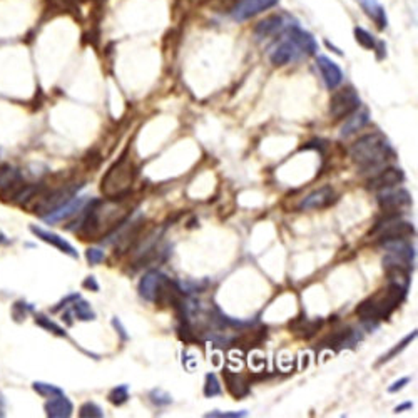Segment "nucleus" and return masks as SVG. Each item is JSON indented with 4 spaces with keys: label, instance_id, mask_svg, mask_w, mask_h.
I'll return each mask as SVG.
<instances>
[{
    "label": "nucleus",
    "instance_id": "obj_42",
    "mask_svg": "<svg viewBox=\"0 0 418 418\" xmlns=\"http://www.w3.org/2000/svg\"><path fill=\"white\" fill-rule=\"evenodd\" d=\"M0 417H2V403H0Z\"/></svg>",
    "mask_w": 418,
    "mask_h": 418
},
{
    "label": "nucleus",
    "instance_id": "obj_7",
    "mask_svg": "<svg viewBox=\"0 0 418 418\" xmlns=\"http://www.w3.org/2000/svg\"><path fill=\"white\" fill-rule=\"evenodd\" d=\"M382 192H378L376 196V201H378L380 208L383 209L385 212H399L400 209L407 208L412 204V196L407 190L403 187H387V190H380Z\"/></svg>",
    "mask_w": 418,
    "mask_h": 418
},
{
    "label": "nucleus",
    "instance_id": "obj_23",
    "mask_svg": "<svg viewBox=\"0 0 418 418\" xmlns=\"http://www.w3.org/2000/svg\"><path fill=\"white\" fill-rule=\"evenodd\" d=\"M224 378H226L228 390L235 399H243L249 393V382L244 375L241 373L224 371Z\"/></svg>",
    "mask_w": 418,
    "mask_h": 418
},
{
    "label": "nucleus",
    "instance_id": "obj_35",
    "mask_svg": "<svg viewBox=\"0 0 418 418\" xmlns=\"http://www.w3.org/2000/svg\"><path fill=\"white\" fill-rule=\"evenodd\" d=\"M208 418H243L248 417V412L246 410H241V412H209L206 413Z\"/></svg>",
    "mask_w": 418,
    "mask_h": 418
},
{
    "label": "nucleus",
    "instance_id": "obj_40",
    "mask_svg": "<svg viewBox=\"0 0 418 418\" xmlns=\"http://www.w3.org/2000/svg\"><path fill=\"white\" fill-rule=\"evenodd\" d=\"M413 407V403L412 401H407V403H401V405H399V407L395 408V413H401V412H405V410H410Z\"/></svg>",
    "mask_w": 418,
    "mask_h": 418
},
{
    "label": "nucleus",
    "instance_id": "obj_17",
    "mask_svg": "<svg viewBox=\"0 0 418 418\" xmlns=\"http://www.w3.org/2000/svg\"><path fill=\"white\" fill-rule=\"evenodd\" d=\"M84 204H85V198H76V196H74V198L69 199L67 203L60 204L59 208L52 209L49 215L44 216V221H46V223H59V221L71 218L72 215H76V212H79L81 209L84 208Z\"/></svg>",
    "mask_w": 418,
    "mask_h": 418
},
{
    "label": "nucleus",
    "instance_id": "obj_32",
    "mask_svg": "<svg viewBox=\"0 0 418 418\" xmlns=\"http://www.w3.org/2000/svg\"><path fill=\"white\" fill-rule=\"evenodd\" d=\"M79 417L81 418H102L104 417V412L97 403L94 401H87L79 408Z\"/></svg>",
    "mask_w": 418,
    "mask_h": 418
},
{
    "label": "nucleus",
    "instance_id": "obj_22",
    "mask_svg": "<svg viewBox=\"0 0 418 418\" xmlns=\"http://www.w3.org/2000/svg\"><path fill=\"white\" fill-rule=\"evenodd\" d=\"M356 2L362 6V9L365 10V14L370 17L373 22L376 24V27L380 31H383L387 27L388 20H387V12H385L383 6L378 2V0H356Z\"/></svg>",
    "mask_w": 418,
    "mask_h": 418
},
{
    "label": "nucleus",
    "instance_id": "obj_13",
    "mask_svg": "<svg viewBox=\"0 0 418 418\" xmlns=\"http://www.w3.org/2000/svg\"><path fill=\"white\" fill-rule=\"evenodd\" d=\"M317 65L321 72L323 81H325L328 89H337L343 81V72L342 69L338 67L337 62L330 59L326 56H318L317 57Z\"/></svg>",
    "mask_w": 418,
    "mask_h": 418
},
{
    "label": "nucleus",
    "instance_id": "obj_31",
    "mask_svg": "<svg viewBox=\"0 0 418 418\" xmlns=\"http://www.w3.org/2000/svg\"><path fill=\"white\" fill-rule=\"evenodd\" d=\"M35 323L39 326H42L44 330L52 331V333L57 335V337H67V333H65V330H62L59 325H56L54 321H51V319L44 317V315H37L35 317Z\"/></svg>",
    "mask_w": 418,
    "mask_h": 418
},
{
    "label": "nucleus",
    "instance_id": "obj_8",
    "mask_svg": "<svg viewBox=\"0 0 418 418\" xmlns=\"http://www.w3.org/2000/svg\"><path fill=\"white\" fill-rule=\"evenodd\" d=\"M82 187H84V184H64L60 190L52 191L49 196L40 198V203L35 206V212H40V215H42V212H51L52 209L59 208L60 204L72 199Z\"/></svg>",
    "mask_w": 418,
    "mask_h": 418
},
{
    "label": "nucleus",
    "instance_id": "obj_6",
    "mask_svg": "<svg viewBox=\"0 0 418 418\" xmlns=\"http://www.w3.org/2000/svg\"><path fill=\"white\" fill-rule=\"evenodd\" d=\"M362 101H360L358 92L353 87H343L331 96L330 101V114L333 119H345L360 109Z\"/></svg>",
    "mask_w": 418,
    "mask_h": 418
},
{
    "label": "nucleus",
    "instance_id": "obj_18",
    "mask_svg": "<svg viewBox=\"0 0 418 418\" xmlns=\"http://www.w3.org/2000/svg\"><path fill=\"white\" fill-rule=\"evenodd\" d=\"M286 35H288L290 39L293 40V42L296 44L298 47H300L303 56L317 54L318 44H317V40H315V37L310 34V32H306L300 27L293 26V27H288V31H286Z\"/></svg>",
    "mask_w": 418,
    "mask_h": 418
},
{
    "label": "nucleus",
    "instance_id": "obj_12",
    "mask_svg": "<svg viewBox=\"0 0 418 418\" xmlns=\"http://www.w3.org/2000/svg\"><path fill=\"white\" fill-rule=\"evenodd\" d=\"M337 201V194L331 186H323L319 190L310 192L305 199L301 201L298 209L300 211H311V209H323L328 208Z\"/></svg>",
    "mask_w": 418,
    "mask_h": 418
},
{
    "label": "nucleus",
    "instance_id": "obj_3",
    "mask_svg": "<svg viewBox=\"0 0 418 418\" xmlns=\"http://www.w3.org/2000/svg\"><path fill=\"white\" fill-rule=\"evenodd\" d=\"M351 159L363 171H382L390 159L395 158L388 139L380 133L360 137L350 149Z\"/></svg>",
    "mask_w": 418,
    "mask_h": 418
},
{
    "label": "nucleus",
    "instance_id": "obj_16",
    "mask_svg": "<svg viewBox=\"0 0 418 418\" xmlns=\"http://www.w3.org/2000/svg\"><path fill=\"white\" fill-rule=\"evenodd\" d=\"M358 342H362V335L356 330H351V328H345V330H340L337 333L331 335V337L323 343V346L340 351L343 350V348H353Z\"/></svg>",
    "mask_w": 418,
    "mask_h": 418
},
{
    "label": "nucleus",
    "instance_id": "obj_29",
    "mask_svg": "<svg viewBox=\"0 0 418 418\" xmlns=\"http://www.w3.org/2000/svg\"><path fill=\"white\" fill-rule=\"evenodd\" d=\"M108 399L112 405H116V407H121V405H124L126 401L129 400V387H128V385H119V387L112 388V390L109 392Z\"/></svg>",
    "mask_w": 418,
    "mask_h": 418
},
{
    "label": "nucleus",
    "instance_id": "obj_27",
    "mask_svg": "<svg viewBox=\"0 0 418 418\" xmlns=\"http://www.w3.org/2000/svg\"><path fill=\"white\" fill-rule=\"evenodd\" d=\"M72 313L76 315L77 319H81V321H92V319H96V313H94L92 306L89 305L87 301L81 300V298L74 301Z\"/></svg>",
    "mask_w": 418,
    "mask_h": 418
},
{
    "label": "nucleus",
    "instance_id": "obj_26",
    "mask_svg": "<svg viewBox=\"0 0 418 418\" xmlns=\"http://www.w3.org/2000/svg\"><path fill=\"white\" fill-rule=\"evenodd\" d=\"M417 335H418V331H417V330H413V331H412V333H408V335H407V337H405L403 340H401V342H400V343H396V345H395V346H393V348H392V350H390V351H388V353H387V355H383V356H382V358H380V360H378V362H376V367H380V365H383V363L390 362V360H393V358H395V356H396V355H400V353H401V351H403V350H405V348H408V345H410V343H412V342H413V340H415V338H417Z\"/></svg>",
    "mask_w": 418,
    "mask_h": 418
},
{
    "label": "nucleus",
    "instance_id": "obj_19",
    "mask_svg": "<svg viewBox=\"0 0 418 418\" xmlns=\"http://www.w3.org/2000/svg\"><path fill=\"white\" fill-rule=\"evenodd\" d=\"M286 26H288V22H286V19L283 17V15H271V17L261 20V22L258 24L255 28V34L256 37H260V39L278 35L286 31Z\"/></svg>",
    "mask_w": 418,
    "mask_h": 418
},
{
    "label": "nucleus",
    "instance_id": "obj_36",
    "mask_svg": "<svg viewBox=\"0 0 418 418\" xmlns=\"http://www.w3.org/2000/svg\"><path fill=\"white\" fill-rule=\"evenodd\" d=\"M410 383V378L408 376H403V378H400L399 382H395L392 385V387H388V393H396V392H400L401 388L405 387V385H408Z\"/></svg>",
    "mask_w": 418,
    "mask_h": 418
},
{
    "label": "nucleus",
    "instance_id": "obj_34",
    "mask_svg": "<svg viewBox=\"0 0 418 418\" xmlns=\"http://www.w3.org/2000/svg\"><path fill=\"white\" fill-rule=\"evenodd\" d=\"M85 258H87L89 265H99L104 261L106 255H104V251L99 248H89L87 251H85Z\"/></svg>",
    "mask_w": 418,
    "mask_h": 418
},
{
    "label": "nucleus",
    "instance_id": "obj_39",
    "mask_svg": "<svg viewBox=\"0 0 418 418\" xmlns=\"http://www.w3.org/2000/svg\"><path fill=\"white\" fill-rule=\"evenodd\" d=\"M82 286H84V288H87V290H92V291H99V285H97L96 278H94V276L85 278L84 283H82Z\"/></svg>",
    "mask_w": 418,
    "mask_h": 418
},
{
    "label": "nucleus",
    "instance_id": "obj_5",
    "mask_svg": "<svg viewBox=\"0 0 418 418\" xmlns=\"http://www.w3.org/2000/svg\"><path fill=\"white\" fill-rule=\"evenodd\" d=\"M371 235H378V241L382 244L385 241L399 240V237L408 240L410 236H415V228L407 221H401L396 212H388L387 218L378 221L376 226L371 229Z\"/></svg>",
    "mask_w": 418,
    "mask_h": 418
},
{
    "label": "nucleus",
    "instance_id": "obj_15",
    "mask_svg": "<svg viewBox=\"0 0 418 418\" xmlns=\"http://www.w3.org/2000/svg\"><path fill=\"white\" fill-rule=\"evenodd\" d=\"M405 174L403 171L399 169V167H383L378 174L373 176L368 183V186L371 190H387V187H393L399 186L400 183H403Z\"/></svg>",
    "mask_w": 418,
    "mask_h": 418
},
{
    "label": "nucleus",
    "instance_id": "obj_38",
    "mask_svg": "<svg viewBox=\"0 0 418 418\" xmlns=\"http://www.w3.org/2000/svg\"><path fill=\"white\" fill-rule=\"evenodd\" d=\"M112 326H114V328H116V330H117V333H119V335H121V338H122V340H124V342H126V340H129V335H128V333H126V328H124V326H122V323H121V321H119V319H117V318H112Z\"/></svg>",
    "mask_w": 418,
    "mask_h": 418
},
{
    "label": "nucleus",
    "instance_id": "obj_11",
    "mask_svg": "<svg viewBox=\"0 0 418 418\" xmlns=\"http://www.w3.org/2000/svg\"><path fill=\"white\" fill-rule=\"evenodd\" d=\"M280 0H240L235 9H233L231 15L235 20L251 19L255 15L261 14V12L271 9Z\"/></svg>",
    "mask_w": 418,
    "mask_h": 418
},
{
    "label": "nucleus",
    "instance_id": "obj_33",
    "mask_svg": "<svg viewBox=\"0 0 418 418\" xmlns=\"http://www.w3.org/2000/svg\"><path fill=\"white\" fill-rule=\"evenodd\" d=\"M149 399L154 405H158V407H166V405L173 403V396L167 392L161 390V388H154V390L149 393Z\"/></svg>",
    "mask_w": 418,
    "mask_h": 418
},
{
    "label": "nucleus",
    "instance_id": "obj_21",
    "mask_svg": "<svg viewBox=\"0 0 418 418\" xmlns=\"http://www.w3.org/2000/svg\"><path fill=\"white\" fill-rule=\"evenodd\" d=\"M368 119H370L368 110L356 109L355 112H351L350 116L346 117V121L343 122L342 128H340V137H348V136H351V134L358 133L360 129L367 126Z\"/></svg>",
    "mask_w": 418,
    "mask_h": 418
},
{
    "label": "nucleus",
    "instance_id": "obj_30",
    "mask_svg": "<svg viewBox=\"0 0 418 418\" xmlns=\"http://www.w3.org/2000/svg\"><path fill=\"white\" fill-rule=\"evenodd\" d=\"M32 388H34V392L39 393L40 396H46V399H52V396H57V395H64V392L60 390L59 387H56V385H51V383L35 382L34 385H32Z\"/></svg>",
    "mask_w": 418,
    "mask_h": 418
},
{
    "label": "nucleus",
    "instance_id": "obj_10",
    "mask_svg": "<svg viewBox=\"0 0 418 418\" xmlns=\"http://www.w3.org/2000/svg\"><path fill=\"white\" fill-rule=\"evenodd\" d=\"M166 280L167 276L162 271H159V269L147 271L141 278V281H139V294H141V298H144L149 303H154Z\"/></svg>",
    "mask_w": 418,
    "mask_h": 418
},
{
    "label": "nucleus",
    "instance_id": "obj_25",
    "mask_svg": "<svg viewBox=\"0 0 418 418\" xmlns=\"http://www.w3.org/2000/svg\"><path fill=\"white\" fill-rule=\"evenodd\" d=\"M321 326V319H317V321H308L306 318H298L296 321L290 323V328H293L294 333L300 335L301 338H310L313 337L315 333L318 331V328Z\"/></svg>",
    "mask_w": 418,
    "mask_h": 418
},
{
    "label": "nucleus",
    "instance_id": "obj_4",
    "mask_svg": "<svg viewBox=\"0 0 418 418\" xmlns=\"http://www.w3.org/2000/svg\"><path fill=\"white\" fill-rule=\"evenodd\" d=\"M136 179V167L129 159L128 151L109 167L101 183V191L106 198L121 199L131 194V186Z\"/></svg>",
    "mask_w": 418,
    "mask_h": 418
},
{
    "label": "nucleus",
    "instance_id": "obj_2",
    "mask_svg": "<svg viewBox=\"0 0 418 418\" xmlns=\"http://www.w3.org/2000/svg\"><path fill=\"white\" fill-rule=\"evenodd\" d=\"M408 286L399 281H390L385 290H380L373 296L367 298L356 308V315L368 328H375L380 321L390 318V315L400 306L407 296Z\"/></svg>",
    "mask_w": 418,
    "mask_h": 418
},
{
    "label": "nucleus",
    "instance_id": "obj_28",
    "mask_svg": "<svg viewBox=\"0 0 418 418\" xmlns=\"http://www.w3.org/2000/svg\"><path fill=\"white\" fill-rule=\"evenodd\" d=\"M221 383L218 380V376L215 375V373H208L206 375V382H204V388L203 393L206 399H212V396H218L221 395Z\"/></svg>",
    "mask_w": 418,
    "mask_h": 418
},
{
    "label": "nucleus",
    "instance_id": "obj_9",
    "mask_svg": "<svg viewBox=\"0 0 418 418\" xmlns=\"http://www.w3.org/2000/svg\"><path fill=\"white\" fill-rule=\"evenodd\" d=\"M303 56V52L300 51V47L290 39L288 35L285 39L280 40L276 46L271 47V52H269V60H271L273 65H286L294 62L296 59H300Z\"/></svg>",
    "mask_w": 418,
    "mask_h": 418
},
{
    "label": "nucleus",
    "instance_id": "obj_37",
    "mask_svg": "<svg viewBox=\"0 0 418 418\" xmlns=\"http://www.w3.org/2000/svg\"><path fill=\"white\" fill-rule=\"evenodd\" d=\"M79 298H81V294H77V293H74V294H69V296H67V298H64V300H62V301H60V303H59V305H57V306H56V308H54V310H52V311H59V310H62V308H65V306H67V305H69V303H72V301L79 300Z\"/></svg>",
    "mask_w": 418,
    "mask_h": 418
},
{
    "label": "nucleus",
    "instance_id": "obj_41",
    "mask_svg": "<svg viewBox=\"0 0 418 418\" xmlns=\"http://www.w3.org/2000/svg\"><path fill=\"white\" fill-rule=\"evenodd\" d=\"M2 243H6V235H3L2 231H0V244Z\"/></svg>",
    "mask_w": 418,
    "mask_h": 418
},
{
    "label": "nucleus",
    "instance_id": "obj_24",
    "mask_svg": "<svg viewBox=\"0 0 418 418\" xmlns=\"http://www.w3.org/2000/svg\"><path fill=\"white\" fill-rule=\"evenodd\" d=\"M355 39H356V42L360 44V46L362 47H365V49H368V51H385V44L383 42H376L375 40V37H373L370 32H367L365 31V28H362V27H356L355 28ZM387 56L385 54V52H382V54H380V57H383Z\"/></svg>",
    "mask_w": 418,
    "mask_h": 418
},
{
    "label": "nucleus",
    "instance_id": "obj_14",
    "mask_svg": "<svg viewBox=\"0 0 418 418\" xmlns=\"http://www.w3.org/2000/svg\"><path fill=\"white\" fill-rule=\"evenodd\" d=\"M31 231L34 233V235L39 237L40 241H44V243H47V244H52L54 248L59 249V251H62L64 255H69L71 258H74V260L79 258V253L76 251V248H74L69 241H65L64 237L56 235V233H51V231H47V229L39 228V226H31Z\"/></svg>",
    "mask_w": 418,
    "mask_h": 418
},
{
    "label": "nucleus",
    "instance_id": "obj_1",
    "mask_svg": "<svg viewBox=\"0 0 418 418\" xmlns=\"http://www.w3.org/2000/svg\"><path fill=\"white\" fill-rule=\"evenodd\" d=\"M124 198L121 199H92L87 204L84 218L81 221L79 235L84 240H99L102 235H109L126 219L131 218L129 208L124 206Z\"/></svg>",
    "mask_w": 418,
    "mask_h": 418
},
{
    "label": "nucleus",
    "instance_id": "obj_20",
    "mask_svg": "<svg viewBox=\"0 0 418 418\" xmlns=\"http://www.w3.org/2000/svg\"><path fill=\"white\" fill-rule=\"evenodd\" d=\"M44 410H46V415L51 418H69L72 415L74 407L71 400L65 399V395H57L47 401Z\"/></svg>",
    "mask_w": 418,
    "mask_h": 418
}]
</instances>
